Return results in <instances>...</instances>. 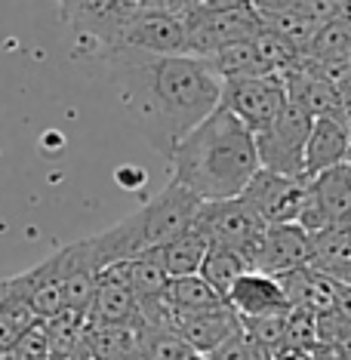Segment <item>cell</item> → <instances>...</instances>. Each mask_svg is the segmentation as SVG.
I'll list each match as a JSON object with an SVG mask.
<instances>
[{"instance_id": "8992f818", "label": "cell", "mask_w": 351, "mask_h": 360, "mask_svg": "<svg viewBox=\"0 0 351 360\" xmlns=\"http://www.w3.org/2000/svg\"><path fill=\"white\" fill-rule=\"evenodd\" d=\"M312 124L314 117H308L296 105H287L283 114L265 133L253 136L256 139L259 167L281 176H305V145H308Z\"/></svg>"}, {"instance_id": "60d3db41", "label": "cell", "mask_w": 351, "mask_h": 360, "mask_svg": "<svg viewBox=\"0 0 351 360\" xmlns=\"http://www.w3.org/2000/svg\"><path fill=\"white\" fill-rule=\"evenodd\" d=\"M348 167H351V163H348Z\"/></svg>"}, {"instance_id": "9a60e30c", "label": "cell", "mask_w": 351, "mask_h": 360, "mask_svg": "<svg viewBox=\"0 0 351 360\" xmlns=\"http://www.w3.org/2000/svg\"><path fill=\"white\" fill-rule=\"evenodd\" d=\"M225 305L238 317H272V314H290V302L283 296L281 283L272 274L247 271L231 283L225 292Z\"/></svg>"}, {"instance_id": "484cf974", "label": "cell", "mask_w": 351, "mask_h": 360, "mask_svg": "<svg viewBox=\"0 0 351 360\" xmlns=\"http://www.w3.org/2000/svg\"><path fill=\"white\" fill-rule=\"evenodd\" d=\"M34 323H37V317L31 314L28 302L13 286V277L0 281V348L10 351L15 345V339Z\"/></svg>"}, {"instance_id": "2e32d148", "label": "cell", "mask_w": 351, "mask_h": 360, "mask_svg": "<svg viewBox=\"0 0 351 360\" xmlns=\"http://www.w3.org/2000/svg\"><path fill=\"white\" fill-rule=\"evenodd\" d=\"M173 333L185 342L189 348L210 354L222 342H228L234 333H241V317L231 311V305H219L203 314H185L173 317Z\"/></svg>"}, {"instance_id": "7c38bea8", "label": "cell", "mask_w": 351, "mask_h": 360, "mask_svg": "<svg viewBox=\"0 0 351 360\" xmlns=\"http://www.w3.org/2000/svg\"><path fill=\"white\" fill-rule=\"evenodd\" d=\"M56 256H59V268H62L65 308L87 314L89 305H93L99 274H102V265L93 252V243H89V237H84V240H75V243H68V247H62Z\"/></svg>"}, {"instance_id": "ba28073f", "label": "cell", "mask_w": 351, "mask_h": 360, "mask_svg": "<svg viewBox=\"0 0 351 360\" xmlns=\"http://www.w3.org/2000/svg\"><path fill=\"white\" fill-rule=\"evenodd\" d=\"M262 15L259 13H207L203 6L185 15V34H189V56L194 59H210L213 53L225 50L241 40H256L262 31Z\"/></svg>"}, {"instance_id": "603a6c76", "label": "cell", "mask_w": 351, "mask_h": 360, "mask_svg": "<svg viewBox=\"0 0 351 360\" xmlns=\"http://www.w3.org/2000/svg\"><path fill=\"white\" fill-rule=\"evenodd\" d=\"M308 237H312V265L336 281V274L351 262V225H330Z\"/></svg>"}, {"instance_id": "4dcf8cb0", "label": "cell", "mask_w": 351, "mask_h": 360, "mask_svg": "<svg viewBox=\"0 0 351 360\" xmlns=\"http://www.w3.org/2000/svg\"><path fill=\"white\" fill-rule=\"evenodd\" d=\"M207 360H272V354H268L256 339H250V335L241 330L228 342H222L216 351H210Z\"/></svg>"}, {"instance_id": "9c48e42d", "label": "cell", "mask_w": 351, "mask_h": 360, "mask_svg": "<svg viewBox=\"0 0 351 360\" xmlns=\"http://www.w3.org/2000/svg\"><path fill=\"white\" fill-rule=\"evenodd\" d=\"M305 176H281L272 169H262L250 179L241 200L262 219L265 225H293L299 222L302 200H305Z\"/></svg>"}, {"instance_id": "277c9868", "label": "cell", "mask_w": 351, "mask_h": 360, "mask_svg": "<svg viewBox=\"0 0 351 360\" xmlns=\"http://www.w3.org/2000/svg\"><path fill=\"white\" fill-rule=\"evenodd\" d=\"M62 22L96 53L120 44L127 22L142 10V0H56Z\"/></svg>"}, {"instance_id": "d6a6232c", "label": "cell", "mask_w": 351, "mask_h": 360, "mask_svg": "<svg viewBox=\"0 0 351 360\" xmlns=\"http://www.w3.org/2000/svg\"><path fill=\"white\" fill-rule=\"evenodd\" d=\"M296 6L314 22L317 31H321L326 22H333V19H339V15H342V6H345V0H299Z\"/></svg>"}, {"instance_id": "f546056e", "label": "cell", "mask_w": 351, "mask_h": 360, "mask_svg": "<svg viewBox=\"0 0 351 360\" xmlns=\"http://www.w3.org/2000/svg\"><path fill=\"white\" fill-rule=\"evenodd\" d=\"M283 323H287V314H272V317H241V330L256 339L268 354L274 357V351L281 348L283 342Z\"/></svg>"}, {"instance_id": "d6986e66", "label": "cell", "mask_w": 351, "mask_h": 360, "mask_svg": "<svg viewBox=\"0 0 351 360\" xmlns=\"http://www.w3.org/2000/svg\"><path fill=\"white\" fill-rule=\"evenodd\" d=\"M151 252L158 256L160 268L167 271L170 281H173V277H191V274H200V265L210 252V240L191 225L189 231L179 234L176 240L163 243V247L151 250Z\"/></svg>"}, {"instance_id": "f1b7e54d", "label": "cell", "mask_w": 351, "mask_h": 360, "mask_svg": "<svg viewBox=\"0 0 351 360\" xmlns=\"http://www.w3.org/2000/svg\"><path fill=\"white\" fill-rule=\"evenodd\" d=\"M136 333H139V360H182L189 354V345L173 330L136 323Z\"/></svg>"}, {"instance_id": "3957f363", "label": "cell", "mask_w": 351, "mask_h": 360, "mask_svg": "<svg viewBox=\"0 0 351 360\" xmlns=\"http://www.w3.org/2000/svg\"><path fill=\"white\" fill-rule=\"evenodd\" d=\"M194 228H198V231L207 237L210 247L238 250L241 256L247 259L250 271H256L259 247H262V234H265L268 225L241 198L203 203L200 212H198V222H194Z\"/></svg>"}, {"instance_id": "8fae6325", "label": "cell", "mask_w": 351, "mask_h": 360, "mask_svg": "<svg viewBox=\"0 0 351 360\" xmlns=\"http://www.w3.org/2000/svg\"><path fill=\"white\" fill-rule=\"evenodd\" d=\"M312 265V237L302 225H268L259 247L256 271L281 277Z\"/></svg>"}, {"instance_id": "44dd1931", "label": "cell", "mask_w": 351, "mask_h": 360, "mask_svg": "<svg viewBox=\"0 0 351 360\" xmlns=\"http://www.w3.org/2000/svg\"><path fill=\"white\" fill-rule=\"evenodd\" d=\"M167 299L173 317H185V314H203V311H213L219 305H225V299L203 281L200 274H191V277H173L167 283Z\"/></svg>"}, {"instance_id": "836d02e7", "label": "cell", "mask_w": 351, "mask_h": 360, "mask_svg": "<svg viewBox=\"0 0 351 360\" xmlns=\"http://www.w3.org/2000/svg\"><path fill=\"white\" fill-rule=\"evenodd\" d=\"M330 311L336 314V321L351 333V286L336 283V296H333V308Z\"/></svg>"}, {"instance_id": "5b68a950", "label": "cell", "mask_w": 351, "mask_h": 360, "mask_svg": "<svg viewBox=\"0 0 351 360\" xmlns=\"http://www.w3.org/2000/svg\"><path fill=\"white\" fill-rule=\"evenodd\" d=\"M219 105L231 111L253 136H259L281 117L290 102L281 75H265L250 80H225Z\"/></svg>"}, {"instance_id": "6da1fadb", "label": "cell", "mask_w": 351, "mask_h": 360, "mask_svg": "<svg viewBox=\"0 0 351 360\" xmlns=\"http://www.w3.org/2000/svg\"><path fill=\"white\" fill-rule=\"evenodd\" d=\"M99 56L127 117L167 160L179 142L219 108L222 80L207 59L151 56L129 46H111Z\"/></svg>"}, {"instance_id": "52a82bcc", "label": "cell", "mask_w": 351, "mask_h": 360, "mask_svg": "<svg viewBox=\"0 0 351 360\" xmlns=\"http://www.w3.org/2000/svg\"><path fill=\"white\" fill-rule=\"evenodd\" d=\"M308 234L321 231L330 225H351V167H339L317 173L305 185V200H302L299 222Z\"/></svg>"}, {"instance_id": "74e56055", "label": "cell", "mask_w": 351, "mask_h": 360, "mask_svg": "<svg viewBox=\"0 0 351 360\" xmlns=\"http://www.w3.org/2000/svg\"><path fill=\"white\" fill-rule=\"evenodd\" d=\"M145 179H148V176H145L142 169H117V182L124 185L127 191H133V188H139V185L145 182Z\"/></svg>"}, {"instance_id": "d590c367", "label": "cell", "mask_w": 351, "mask_h": 360, "mask_svg": "<svg viewBox=\"0 0 351 360\" xmlns=\"http://www.w3.org/2000/svg\"><path fill=\"white\" fill-rule=\"evenodd\" d=\"M299 0H253V6H256V13L262 15H277V13H287V10H293Z\"/></svg>"}, {"instance_id": "cb8c5ba5", "label": "cell", "mask_w": 351, "mask_h": 360, "mask_svg": "<svg viewBox=\"0 0 351 360\" xmlns=\"http://www.w3.org/2000/svg\"><path fill=\"white\" fill-rule=\"evenodd\" d=\"M46 333V345H50V360H68L84 348V330H87V314L65 308L50 321H40Z\"/></svg>"}, {"instance_id": "7a4b0ae2", "label": "cell", "mask_w": 351, "mask_h": 360, "mask_svg": "<svg viewBox=\"0 0 351 360\" xmlns=\"http://www.w3.org/2000/svg\"><path fill=\"white\" fill-rule=\"evenodd\" d=\"M173 182L194 191L203 203L234 200L259 173L256 139L222 105L179 142L170 158Z\"/></svg>"}, {"instance_id": "4316f807", "label": "cell", "mask_w": 351, "mask_h": 360, "mask_svg": "<svg viewBox=\"0 0 351 360\" xmlns=\"http://www.w3.org/2000/svg\"><path fill=\"white\" fill-rule=\"evenodd\" d=\"M321 345L317 342V323L308 311H290L283 323V342L274 351L272 360H308L312 351Z\"/></svg>"}, {"instance_id": "5bb4252c", "label": "cell", "mask_w": 351, "mask_h": 360, "mask_svg": "<svg viewBox=\"0 0 351 360\" xmlns=\"http://www.w3.org/2000/svg\"><path fill=\"white\" fill-rule=\"evenodd\" d=\"M13 286L19 290V296L28 302L31 314L37 321H50L59 311H65V286H62V268H59V256L44 259L40 265L28 268V271L15 274Z\"/></svg>"}, {"instance_id": "4fadbf2b", "label": "cell", "mask_w": 351, "mask_h": 360, "mask_svg": "<svg viewBox=\"0 0 351 360\" xmlns=\"http://www.w3.org/2000/svg\"><path fill=\"white\" fill-rule=\"evenodd\" d=\"M89 323H114V326H136L139 323V302L133 296V286L127 281L124 262L102 268L96 283L93 305L87 311Z\"/></svg>"}, {"instance_id": "b9f144b4", "label": "cell", "mask_w": 351, "mask_h": 360, "mask_svg": "<svg viewBox=\"0 0 351 360\" xmlns=\"http://www.w3.org/2000/svg\"><path fill=\"white\" fill-rule=\"evenodd\" d=\"M136 360H139V357H136Z\"/></svg>"}, {"instance_id": "ab89813d", "label": "cell", "mask_w": 351, "mask_h": 360, "mask_svg": "<svg viewBox=\"0 0 351 360\" xmlns=\"http://www.w3.org/2000/svg\"><path fill=\"white\" fill-rule=\"evenodd\" d=\"M342 15L351 22V0H345V6H342Z\"/></svg>"}, {"instance_id": "f35d334b", "label": "cell", "mask_w": 351, "mask_h": 360, "mask_svg": "<svg viewBox=\"0 0 351 360\" xmlns=\"http://www.w3.org/2000/svg\"><path fill=\"white\" fill-rule=\"evenodd\" d=\"M68 360H93V354H89V351H87V348H80V351H77V354H71Z\"/></svg>"}, {"instance_id": "30bf717a", "label": "cell", "mask_w": 351, "mask_h": 360, "mask_svg": "<svg viewBox=\"0 0 351 360\" xmlns=\"http://www.w3.org/2000/svg\"><path fill=\"white\" fill-rule=\"evenodd\" d=\"M117 46H129V50H142L151 56H189L185 19L163 10H139L127 22Z\"/></svg>"}, {"instance_id": "e575fe53", "label": "cell", "mask_w": 351, "mask_h": 360, "mask_svg": "<svg viewBox=\"0 0 351 360\" xmlns=\"http://www.w3.org/2000/svg\"><path fill=\"white\" fill-rule=\"evenodd\" d=\"M200 6L207 13H256L253 0H203Z\"/></svg>"}, {"instance_id": "8d00e7d4", "label": "cell", "mask_w": 351, "mask_h": 360, "mask_svg": "<svg viewBox=\"0 0 351 360\" xmlns=\"http://www.w3.org/2000/svg\"><path fill=\"white\" fill-rule=\"evenodd\" d=\"M308 360H348V348H333V345H317Z\"/></svg>"}, {"instance_id": "d4e9b609", "label": "cell", "mask_w": 351, "mask_h": 360, "mask_svg": "<svg viewBox=\"0 0 351 360\" xmlns=\"http://www.w3.org/2000/svg\"><path fill=\"white\" fill-rule=\"evenodd\" d=\"M124 271H127V281H129V286H133V296H136L139 305H148V302L163 299L170 277L160 268V262H158V256H154L151 250L139 252V256H133V259H127Z\"/></svg>"}, {"instance_id": "1f68e13d", "label": "cell", "mask_w": 351, "mask_h": 360, "mask_svg": "<svg viewBox=\"0 0 351 360\" xmlns=\"http://www.w3.org/2000/svg\"><path fill=\"white\" fill-rule=\"evenodd\" d=\"M10 360H50V345H46V333L44 323L28 326L25 333L15 339V345L10 348Z\"/></svg>"}, {"instance_id": "ffe728a7", "label": "cell", "mask_w": 351, "mask_h": 360, "mask_svg": "<svg viewBox=\"0 0 351 360\" xmlns=\"http://www.w3.org/2000/svg\"><path fill=\"white\" fill-rule=\"evenodd\" d=\"M84 348L93 360H136L139 357V333L136 326L114 323H89L84 330Z\"/></svg>"}, {"instance_id": "ac0fdd59", "label": "cell", "mask_w": 351, "mask_h": 360, "mask_svg": "<svg viewBox=\"0 0 351 360\" xmlns=\"http://www.w3.org/2000/svg\"><path fill=\"white\" fill-rule=\"evenodd\" d=\"M348 163V129L336 117H317L305 145V179Z\"/></svg>"}, {"instance_id": "7402d4cb", "label": "cell", "mask_w": 351, "mask_h": 360, "mask_svg": "<svg viewBox=\"0 0 351 360\" xmlns=\"http://www.w3.org/2000/svg\"><path fill=\"white\" fill-rule=\"evenodd\" d=\"M207 65L216 71V77L222 80H250V77H265L272 75L268 65L262 62V56L256 50V40H241V44H231L225 50L213 53L207 59Z\"/></svg>"}, {"instance_id": "e0dca14e", "label": "cell", "mask_w": 351, "mask_h": 360, "mask_svg": "<svg viewBox=\"0 0 351 360\" xmlns=\"http://www.w3.org/2000/svg\"><path fill=\"white\" fill-rule=\"evenodd\" d=\"M283 296L290 302V311H308V314H324L333 308V296H336V281L330 274L317 271L314 265L296 268L290 274L277 277Z\"/></svg>"}, {"instance_id": "7bdbcfd3", "label": "cell", "mask_w": 351, "mask_h": 360, "mask_svg": "<svg viewBox=\"0 0 351 360\" xmlns=\"http://www.w3.org/2000/svg\"><path fill=\"white\" fill-rule=\"evenodd\" d=\"M348 77H351V75H348Z\"/></svg>"}, {"instance_id": "83f0119b", "label": "cell", "mask_w": 351, "mask_h": 360, "mask_svg": "<svg viewBox=\"0 0 351 360\" xmlns=\"http://www.w3.org/2000/svg\"><path fill=\"white\" fill-rule=\"evenodd\" d=\"M247 271H250L247 259H243L238 250H228V247H210L207 259H203V265H200V277L213 286L222 299H225V292L231 290V283Z\"/></svg>"}]
</instances>
